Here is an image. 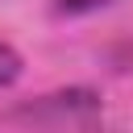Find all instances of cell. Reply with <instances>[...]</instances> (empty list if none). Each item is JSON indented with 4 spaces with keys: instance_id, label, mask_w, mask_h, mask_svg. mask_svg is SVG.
Masks as SVG:
<instances>
[{
    "instance_id": "2",
    "label": "cell",
    "mask_w": 133,
    "mask_h": 133,
    "mask_svg": "<svg viewBox=\"0 0 133 133\" xmlns=\"http://www.w3.org/2000/svg\"><path fill=\"white\" fill-rule=\"evenodd\" d=\"M104 4H112V0H58L62 12H91V8H104Z\"/></svg>"
},
{
    "instance_id": "1",
    "label": "cell",
    "mask_w": 133,
    "mask_h": 133,
    "mask_svg": "<svg viewBox=\"0 0 133 133\" xmlns=\"http://www.w3.org/2000/svg\"><path fill=\"white\" fill-rule=\"evenodd\" d=\"M17 75H21V54H17L12 46L0 42V87H8Z\"/></svg>"
}]
</instances>
